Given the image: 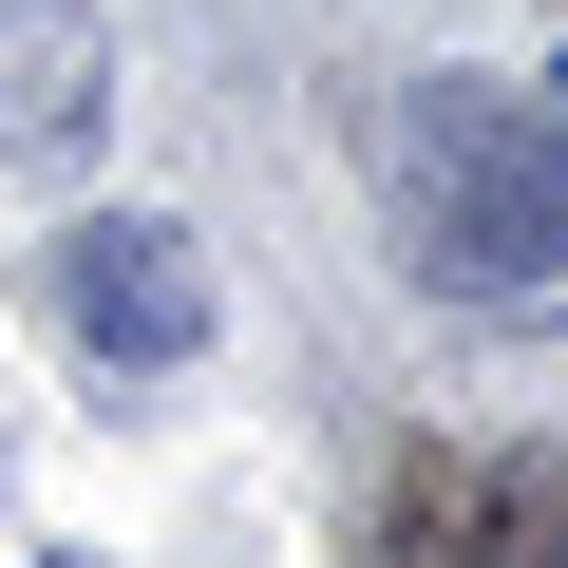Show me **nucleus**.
I'll return each instance as SVG.
<instances>
[{
    "label": "nucleus",
    "mask_w": 568,
    "mask_h": 568,
    "mask_svg": "<svg viewBox=\"0 0 568 568\" xmlns=\"http://www.w3.org/2000/svg\"><path fill=\"white\" fill-rule=\"evenodd\" d=\"M379 190L455 304L568 284V77H417L379 114Z\"/></svg>",
    "instance_id": "f257e3e1"
},
{
    "label": "nucleus",
    "mask_w": 568,
    "mask_h": 568,
    "mask_svg": "<svg viewBox=\"0 0 568 568\" xmlns=\"http://www.w3.org/2000/svg\"><path fill=\"white\" fill-rule=\"evenodd\" d=\"M58 304H77L95 361H190V342H209V246H190L171 209H95V227L58 246Z\"/></svg>",
    "instance_id": "f03ea898"
},
{
    "label": "nucleus",
    "mask_w": 568,
    "mask_h": 568,
    "mask_svg": "<svg viewBox=\"0 0 568 568\" xmlns=\"http://www.w3.org/2000/svg\"><path fill=\"white\" fill-rule=\"evenodd\" d=\"M95 114H114V39H95V0H0V152L58 171Z\"/></svg>",
    "instance_id": "7ed1b4c3"
},
{
    "label": "nucleus",
    "mask_w": 568,
    "mask_h": 568,
    "mask_svg": "<svg viewBox=\"0 0 568 568\" xmlns=\"http://www.w3.org/2000/svg\"><path fill=\"white\" fill-rule=\"evenodd\" d=\"M361 568H493V530H474V455H398L379 474V549Z\"/></svg>",
    "instance_id": "20e7f679"
},
{
    "label": "nucleus",
    "mask_w": 568,
    "mask_h": 568,
    "mask_svg": "<svg viewBox=\"0 0 568 568\" xmlns=\"http://www.w3.org/2000/svg\"><path fill=\"white\" fill-rule=\"evenodd\" d=\"M474 530L493 568H568V455H474Z\"/></svg>",
    "instance_id": "39448f33"
}]
</instances>
